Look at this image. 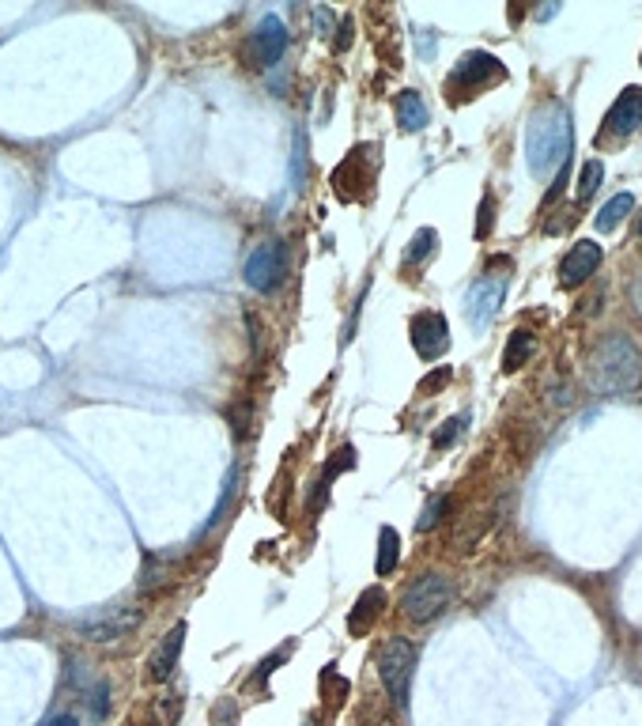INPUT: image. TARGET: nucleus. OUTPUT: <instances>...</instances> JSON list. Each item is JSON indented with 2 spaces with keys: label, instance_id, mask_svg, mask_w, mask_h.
<instances>
[{
  "label": "nucleus",
  "instance_id": "nucleus-20",
  "mask_svg": "<svg viewBox=\"0 0 642 726\" xmlns=\"http://www.w3.org/2000/svg\"><path fill=\"white\" fill-rule=\"evenodd\" d=\"M178 715H182V696L178 692H167V696L155 700V719H159V726H174Z\"/></svg>",
  "mask_w": 642,
  "mask_h": 726
},
{
  "label": "nucleus",
  "instance_id": "nucleus-31",
  "mask_svg": "<svg viewBox=\"0 0 642 726\" xmlns=\"http://www.w3.org/2000/svg\"><path fill=\"white\" fill-rule=\"evenodd\" d=\"M363 726H393V723H389V719H367Z\"/></svg>",
  "mask_w": 642,
  "mask_h": 726
},
{
  "label": "nucleus",
  "instance_id": "nucleus-28",
  "mask_svg": "<svg viewBox=\"0 0 642 726\" xmlns=\"http://www.w3.org/2000/svg\"><path fill=\"white\" fill-rule=\"evenodd\" d=\"M91 708H95V715H99V719L106 715V689L95 692V704H91Z\"/></svg>",
  "mask_w": 642,
  "mask_h": 726
},
{
  "label": "nucleus",
  "instance_id": "nucleus-3",
  "mask_svg": "<svg viewBox=\"0 0 642 726\" xmlns=\"http://www.w3.org/2000/svg\"><path fill=\"white\" fill-rule=\"evenodd\" d=\"M454 602V583L439 575V571H427L420 575L412 587L405 590V598H401V613H405L412 624H427L435 621L439 613H446Z\"/></svg>",
  "mask_w": 642,
  "mask_h": 726
},
{
  "label": "nucleus",
  "instance_id": "nucleus-15",
  "mask_svg": "<svg viewBox=\"0 0 642 726\" xmlns=\"http://www.w3.org/2000/svg\"><path fill=\"white\" fill-rule=\"evenodd\" d=\"M397 121H401L405 133H420L423 125L431 121L420 91H401V95H397Z\"/></svg>",
  "mask_w": 642,
  "mask_h": 726
},
{
  "label": "nucleus",
  "instance_id": "nucleus-11",
  "mask_svg": "<svg viewBox=\"0 0 642 726\" xmlns=\"http://www.w3.org/2000/svg\"><path fill=\"white\" fill-rule=\"evenodd\" d=\"M284 50H288V31H284V23L276 16H265L261 19V27L254 31V38H250V65H257V69H269V65H276L280 57H284Z\"/></svg>",
  "mask_w": 642,
  "mask_h": 726
},
{
  "label": "nucleus",
  "instance_id": "nucleus-29",
  "mask_svg": "<svg viewBox=\"0 0 642 726\" xmlns=\"http://www.w3.org/2000/svg\"><path fill=\"white\" fill-rule=\"evenodd\" d=\"M631 299H635V307H639V314H642V273H639V280H635V288H631Z\"/></svg>",
  "mask_w": 642,
  "mask_h": 726
},
{
  "label": "nucleus",
  "instance_id": "nucleus-17",
  "mask_svg": "<svg viewBox=\"0 0 642 726\" xmlns=\"http://www.w3.org/2000/svg\"><path fill=\"white\" fill-rule=\"evenodd\" d=\"M533 348H537L533 333H529V329H514L507 341V352H503V371H518V367L533 356Z\"/></svg>",
  "mask_w": 642,
  "mask_h": 726
},
{
  "label": "nucleus",
  "instance_id": "nucleus-21",
  "mask_svg": "<svg viewBox=\"0 0 642 726\" xmlns=\"http://www.w3.org/2000/svg\"><path fill=\"white\" fill-rule=\"evenodd\" d=\"M431 250H435V231H431V227H423L420 235L412 239V246L405 250V261H408V265H420V261L427 258Z\"/></svg>",
  "mask_w": 642,
  "mask_h": 726
},
{
  "label": "nucleus",
  "instance_id": "nucleus-2",
  "mask_svg": "<svg viewBox=\"0 0 642 726\" xmlns=\"http://www.w3.org/2000/svg\"><path fill=\"white\" fill-rule=\"evenodd\" d=\"M525 152H529L533 174H548L563 167V163H571V118H567L563 106L552 103L529 118Z\"/></svg>",
  "mask_w": 642,
  "mask_h": 726
},
{
  "label": "nucleus",
  "instance_id": "nucleus-30",
  "mask_svg": "<svg viewBox=\"0 0 642 726\" xmlns=\"http://www.w3.org/2000/svg\"><path fill=\"white\" fill-rule=\"evenodd\" d=\"M46 726H80L72 715H61V719H53V723H46Z\"/></svg>",
  "mask_w": 642,
  "mask_h": 726
},
{
  "label": "nucleus",
  "instance_id": "nucleus-4",
  "mask_svg": "<svg viewBox=\"0 0 642 726\" xmlns=\"http://www.w3.org/2000/svg\"><path fill=\"white\" fill-rule=\"evenodd\" d=\"M412 666H416V651L408 640H389L378 655V677L386 685L389 700L397 708L408 704V689H412Z\"/></svg>",
  "mask_w": 642,
  "mask_h": 726
},
{
  "label": "nucleus",
  "instance_id": "nucleus-18",
  "mask_svg": "<svg viewBox=\"0 0 642 726\" xmlns=\"http://www.w3.org/2000/svg\"><path fill=\"white\" fill-rule=\"evenodd\" d=\"M631 208H635V197H631V193H616V197H612L609 205L601 208V212H597V220H593V227H597V231H612V227L620 224V220H624L627 212H631Z\"/></svg>",
  "mask_w": 642,
  "mask_h": 726
},
{
  "label": "nucleus",
  "instance_id": "nucleus-9",
  "mask_svg": "<svg viewBox=\"0 0 642 726\" xmlns=\"http://www.w3.org/2000/svg\"><path fill=\"white\" fill-rule=\"evenodd\" d=\"M507 299V277H480L469 288V303H465V318L469 326H488L491 318L499 314Z\"/></svg>",
  "mask_w": 642,
  "mask_h": 726
},
{
  "label": "nucleus",
  "instance_id": "nucleus-32",
  "mask_svg": "<svg viewBox=\"0 0 642 726\" xmlns=\"http://www.w3.org/2000/svg\"><path fill=\"white\" fill-rule=\"evenodd\" d=\"M639 239H642V220H639Z\"/></svg>",
  "mask_w": 642,
  "mask_h": 726
},
{
  "label": "nucleus",
  "instance_id": "nucleus-1",
  "mask_svg": "<svg viewBox=\"0 0 642 726\" xmlns=\"http://www.w3.org/2000/svg\"><path fill=\"white\" fill-rule=\"evenodd\" d=\"M590 375L601 394H612V398L616 394H635L642 382V363L635 341L624 337V333H605L593 348Z\"/></svg>",
  "mask_w": 642,
  "mask_h": 726
},
{
  "label": "nucleus",
  "instance_id": "nucleus-14",
  "mask_svg": "<svg viewBox=\"0 0 642 726\" xmlns=\"http://www.w3.org/2000/svg\"><path fill=\"white\" fill-rule=\"evenodd\" d=\"M382 605H386V590L382 587H367L359 594V602L352 605V617H348L352 636H367V632H371V624H374V617L382 613Z\"/></svg>",
  "mask_w": 642,
  "mask_h": 726
},
{
  "label": "nucleus",
  "instance_id": "nucleus-19",
  "mask_svg": "<svg viewBox=\"0 0 642 726\" xmlns=\"http://www.w3.org/2000/svg\"><path fill=\"white\" fill-rule=\"evenodd\" d=\"M601 178H605V163L601 159H586L582 174H578V201H590L593 193L601 190Z\"/></svg>",
  "mask_w": 642,
  "mask_h": 726
},
{
  "label": "nucleus",
  "instance_id": "nucleus-13",
  "mask_svg": "<svg viewBox=\"0 0 642 726\" xmlns=\"http://www.w3.org/2000/svg\"><path fill=\"white\" fill-rule=\"evenodd\" d=\"M182 647H186V624H174L167 636L159 640L152 658H148V677H152V681H170V674L178 670Z\"/></svg>",
  "mask_w": 642,
  "mask_h": 726
},
{
  "label": "nucleus",
  "instance_id": "nucleus-8",
  "mask_svg": "<svg viewBox=\"0 0 642 726\" xmlns=\"http://www.w3.org/2000/svg\"><path fill=\"white\" fill-rule=\"evenodd\" d=\"M408 337H412V348L420 352V360H435L450 348V326L439 311H420L408 326Z\"/></svg>",
  "mask_w": 642,
  "mask_h": 726
},
{
  "label": "nucleus",
  "instance_id": "nucleus-5",
  "mask_svg": "<svg viewBox=\"0 0 642 726\" xmlns=\"http://www.w3.org/2000/svg\"><path fill=\"white\" fill-rule=\"evenodd\" d=\"M495 80H507L503 61H499V57H491V53H484V50H473L457 61V69L450 72L446 91H454V99H465V95L484 91V87L495 84Z\"/></svg>",
  "mask_w": 642,
  "mask_h": 726
},
{
  "label": "nucleus",
  "instance_id": "nucleus-27",
  "mask_svg": "<svg viewBox=\"0 0 642 726\" xmlns=\"http://www.w3.org/2000/svg\"><path fill=\"white\" fill-rule=\"evenodd\" d=\"M446 379H450V371H435V375H427V379L420 382V394H431L435 386H446Z\"/></svg>",
  "mask_w": 642,
  "mask_h": 726
},
{
  "label": "nucleus",
  "instance_id": "nucleus-26",
  "mask_svg": "<svg viewBox=\"0 0 642 726\" xmlns=\"http://www.w3.org/2000/svg\"><path fill=\"white\" fill-rule=\"evenodd\" d=\"M333 12L329 8H314V27H318V38H329L333 35Z\"/></svg>",
  "mask_w": 642,
  "mask_h": 726
},
{
  "label": "nucleus",
  "instance_id": "nucleus-12",
  "mask_svg": "<svg viewBox=\"0 0 642 726\" xmlns=\"http://www.w3.org/2000/svg\"><path fill=\"white\" fill-rule=\"evenodd\" d=\"M597 265H601V246L593 239H582L571 246V254L563 258L559 265V284L563 288H578L582 280H590L597 273Z\"/></svg>",
  "mask_w": 642,
  "mask_h": 726
},
{
  "label": "nucleus",
  "instance_id": "nucleus-22",
  "mask_svg": "<svg viewBox=\"0 0 642 726\" xmlns=\"http://www.w3.org/2000/svg\"><path fill=\"white\" fill-rule=\"evenodd\" d=\"M446 507H450V500H446V496H439V500L427 503V507H423V519L416 522V530H423V534H427V530H435V526L442 522V515H446Z\"/></svg>",
  "mask_w": 642,
  "mask_h": 726
},
{
  "label": "nucleus",
  "instance_id": "nucleus-23",
  "mask_svg": "<svg viewBox=\"0 0 642 726\" xmlns=\"http://www.w3.org/2000/svg\"><path fill=\"white\" fill-rule=\"evenodd\" d=\"M491 220H495V197L484 193V201H480V224H476V235H480V239H488L491 235Z\"/></svg>",
  "mask_w": 642,
  "mask_h": 726
},
{
  "label": "nucleus",
  "instance_id": "nucleus-6",
  "mask_svg": "<svg viewBox=\"0 0 642 726\" xmlns=\"http://www.w3.org/2000/svg\"><path fill=\"white\" fill-rule=\"evenodd\" d=\"M246 284L254 288V292H272V288H280L284 277H288V246L284 242H261L254 254L246 258Z\"/></svg>",
  "mask_w": 642,
  "mask_h": 726
},
{
  "label": "nucleus",
  "instance_id": "nucleus-25",
  "mask_svg": "<svg viewBox=\"0 0 642 726\" xmlns=\"http://www.w3.org/2000/svg\"><path fill=\"white\" fill-rule=\"evenodd\" d=\"M352 38H355V23H352V19H340L337 42H333V50L344 53V50H348V46H352Z\"/></svg>",
  "mask_w": 642,
  "mask_h": 726
},
{
  "label": "nucleus",
  "instance_id": "nucleus-24",
  "mask_svg": "<svg viewBox=\"0 0 642 726\" xmlns=\"http://www.w3.org/2000/svg\"><path fill=\"white\" fill-rule=\"evenodd\" d=\"M461 428H465V416H454V420H446V428H439V435H435V447H450L457 435H461Z\"/></svg>",
  "mask_w": 642,
  "mask_h": 726
},
{
  "label": "nucleus",
  "instance_id": "nucleus-10",
  "mask_svg": "<svg viewBox=\"0 0 642 726\" xmlns=\"http://www.w3.org/2000/svg\"><path fill=\"white\" fill-rule=\"evenodd\" d=\"M639 125H642V87H624L620 99H616L612 110L605 114L601 137L624 140V137H631V133H639Z\"/></svg>",
  "mask_w": 642,
  "mask_h": 726
},
{
  "label": "nucleus",
  "instance_id": "nucleus-7",
  "mask_svg": "<svg viewBox=\"0 0 642 726\" xmlns=\"http://www.w3.org/2000/svg\"><path fill=\"white\" fill-rule=\"evenodd\" d=\"M140 621H144V613L136 605H118L110 613L80 621V636L91 643H114V640H125L133 628H140Z\"/></svg>",
  "mask_w": 642,
  "mask_h": 726
},
{
  "label": "nucleus",
  "instance_id": "nucleus-16",
  "mask_svg": "<svg viewBox=\"0 0 642 726\" xmlns=\"http://www.w3.org/2000/svg\"><path fill=\"white\" fill-rule=\"evenodd\" d=\"M397 560H401V537L393 526H382L378 530V556H374V571L378 575H389V571L397 568Z\"/></svg>",
  "mask_w": 642,
  "mask_h": 726
}]
</instances>
